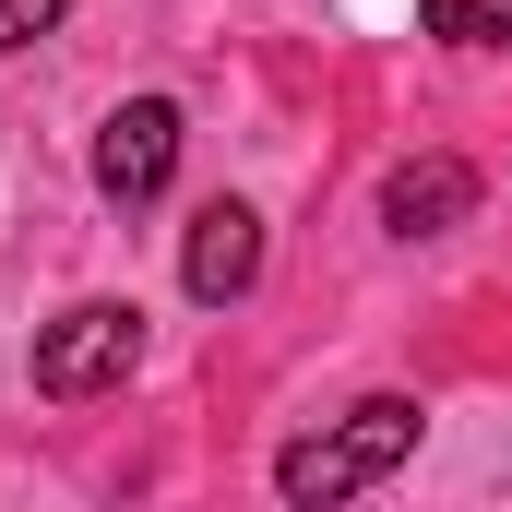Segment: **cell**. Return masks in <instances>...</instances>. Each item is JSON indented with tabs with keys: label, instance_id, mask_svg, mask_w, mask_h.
Listing matches in <instances>:
<instances>
[{
	"label": "cell",
	"instance_id": "1",
	"mask_svg": "<svg viewBox=\"0 0 512 512\" xmlns=\"http://www.w3.org/2000/svg\"><path fill=\"white\" fill-rule=\"evenodd\" d=\"M417 429H429V417H417V393H370V405H346V417H334V429H310V441H286V453H274V489H286V501H358V489H382L393 465H405V453H417Z\"/></svg>",
	"mask_w": 512,
	"mask_h": 512
},
{
	"label": "cell",
	"instance_id": "2",
	"mask_svg": "<svg viewBox=\"0 0 512 512\" xmlns=\"http://www.w3.org/2000/svg\"><path fill=\"white\" fill-rule=\"evenodd\" d=\"M143 370V310L131 298H72L48 334H36V393L48 405H84V393H108Z\"/></svg>",
	"mask_w": 512,
	"mask_h": 512
},
{
	"label": "cell",
	"instance_id": "3",
	"mask_svg": "<svg viewBox=\"0 0 512 512\" xmlns=\"http://www.w3.org/2000/svg\"><path fill=\"white\" fill-rule=\"evenodd\" d=\"M167 179H179V108H167V96L108 108V131H96V191L131 215V203H155Z\"/></svg>",
	"mask_w": 512,
	"mask_h": 512
},
{
	"label": "cell",
	"instance_id": "4",
	"mask_svg": "<svg viewBox=\"0 0 512 512\" xmlns=\"http://www.w3.org/2000/svg\"><path fill=\"white\" fill-rule=\"evenodd\" d=\"M251 274H262V215L251 203H203L191 215V251H179V286L203 310H227V298H251Z\"/></svg>",
	"mask_w": 512,
	"mask_h": 512
},
{
	"label": "cell",
	"instance_id": "5",
	"mask_svg": "<svg viewBox=\"0 0 512 512\" xmlns=\"http://www.w3.org/2000/svg\"><path fill=\"white\" fill-rule=\"evenodd\" d=\"M477 215V167L465 155H405L382 179V227L393 239H441V227H465Z\"/></svg>",
	"mask_w": 512,
	"mask_h": 512
},
{
	"label": "cell",
	"instance_id": "6",
	"mask_svg": "<svg viewBox=\"0 0 512 512\" xmlns=\"http://www.w3.org/2000/svg\"><path fill=\"white\" fill-rule=\"evenodd\" d=\"M429 36H453V48H512V0H429Z\"/></svg>",
	"mask_w": 512,
	"mask_h": 512
},
{
	"label": "cell",
	"instance_id": "7",
	"mask_svg": "<svg viewBox=\"0 0 512 512\" xmlns=\"http://www.w3.org/2000/svg\"><path fill=\"white\" fill-rule=\"evenodd\" d=\"M60 24H72V0H0V48H36Z\"/></svg>",
	"mask_w": 512,
	"mask_h": 512
}]
</instances>
